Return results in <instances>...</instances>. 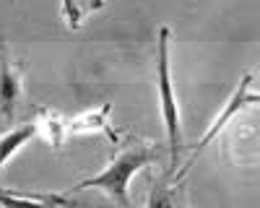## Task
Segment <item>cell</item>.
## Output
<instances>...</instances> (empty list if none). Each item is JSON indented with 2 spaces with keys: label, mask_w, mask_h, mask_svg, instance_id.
Masks as SVG:
<instances>
[{
  "label": "cell",
  "mask_w": 260,
  "mask_h": 208,
  "mask_svg": "<svg viewBox=\"0 0 260 208\" xmlns=\"http://www.w3.org/2000/svg\"><path fill=\"white\" fill-rule=\"evenodd\" d=\"M161 149L156 143H146V141H130L125 143L122 149L115 154V159L110 161V166H104V169L89 180H81L76 187V190H91V187H96V190H104L107 195H110L115 200L117 208H133L130 205V195H127V185L130 180H133V175L138 169H143V166L154 164L159 159Z\"/></svg>",
  "instance_id": "obj_1"
},
{
  "label": "cell",
  "mask_w": 260,
  "mask_h": 208,
  "mask_svg": "<svg viewBox=\"0 0 260 208\" xmlns=\"http://www.w3.org/2000/svg\"><path fill=\"white\" fill-rule=\"evenodd\" d=\"M169 37L167 26L159 29V47H156V86H159V104H161V120L167 128V149H169V169L167 180L177 175V166L182 159V128H180V104L172 86V68H169Z\"/></svg>",
  "instance_id": "obj_2"
},
{
  "label": "cell",
  "mask_w": 260,
  "mask_h": 208,
  "mask_svg": "<svg viewBox=\"0 0 260 208\" xmlns=\"http://www.w3.org/2000/svg\"><path fill=\"white\" fill-rule=\"evenodd\" d=\"M21 94H24V76L8 57L6 37H0V115L6 122L13 120Z\"/></svg>",
  "instance_id": "obj_3"
},
{
  "label": "cell",
  "mask_w": 260,
  "mask_h": 208,
  "mask_svg": "<svg viewBox=\"0 0 260 208\" xmlns=\"http://www.w3.org/2000/svg\"><path fill=\"white\" fill-rule=\"evenodd\" d=\"M250 83H252V76L247 73V76H245V78L240 81V86H237L234 96H232V99L226 101V107L221 110V115L213 120L211 130H208V133H206V135H203V138H201L198 143H195V149H192V156L187 159V166L192 164V159L198 156V154H201V151L206 149V146H208V143H211V141H213L216 135H221V130L226 128V125H229V120H232V117H234L237 112H240V110H245L247 104H257V99H260V96H257L255 91H250Z\"/></svg>",
  "instance_id": "obj_4"
},
{
  "label": "cell",
  "mask_w": 260,
  "mask_h": 208,
  "mask_svg": "<svg viewBox=\"0 0 260 208\" xmlns=\"http://www.w3.org/2000/svg\"><path fill=\"white\" fill-rule=\"evenodd\" d=\"M0 205L3 208H89L86 203H76L68 195H55V193H45V195H31V193H16V190H3L0 187Z\"/></svg>",
  "instance_id": "obj_5"
},
{
  "label": "cell",
  "mask_w": 260,
  "mask_h": 208,
  "mask_svg": "<svg viewBox=\"0 0 260 208\" xmlns=\"http://www.w3.org/2000/svg\"><path fill=\"white\" fill-rule=\"evenodd\" d=\"M110 112H112V104H104L99 110H89L73 120H68V133H107L112 143H120L117 130L110 125Z\"/></svg>",
  "instance_id": "obj_6"
},
{
  "label": "cell",
  "mask_w": 260,
  "mask_h": 208,
  "mask_svg": "<svg viewBox=\"0 0 260 208\" xmlns=\"http://www.w3.org/2000/svg\"><path fill=\"white\" fill-rule=\"evenodd\" d=\"M37 135V125L34 122H29V125H21V128H16V130H8L6 135H0V169L6 166V161L16 154V151H21L24 146L31 141Z\"/></svg>",
  "instance_id": "obj_7"
},
{
  "label": "cell",
  "mask_w": 260,
  "mask_h": 208,
  "mask_svg": "<svg viewBox=\"0 0 260 208\" xmlns=\"http://www.w3.org/2000/svg\"><path fill=\"white\" fill-rule=\"evenodd\" d=\"M37 133H42V138H47L55 149H60L62 138L68 135V120L52 110H42V125H37Z\"/></svg>",
  "instance_id": "obj_8"
},
{
  "label": "cell",
  "mask_w": 260,
  "mask_h": 208,
  "mask_svg": "<svg viewBox=\"0 0 260 208\" xmlns=\"http://www.w3.org/2000/svg\"><path fill=\"white\" fill-rule=\"evenodd\" d=\"M148 208H182V190L180 187H169V180L154 182L148 193Z\"/></svg>",
  "instance_id": "obj_9"
},
{
  "label": "cell",
  "mask_w": 260,
  "mask_h": 208,
  "mask_svg": "<svg viewBox=\"0 0 260 208\" xmlns=\"http://www.w3.org/2000/svg\"><path fill=\"white\" fill-rule=\"evenodd\" d=\"M99 8H104V3H62V16L71 29H81V24L89 18V13Z\"/></svg>",
  "instance_id": "obj_10"
}]
</instances>
